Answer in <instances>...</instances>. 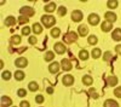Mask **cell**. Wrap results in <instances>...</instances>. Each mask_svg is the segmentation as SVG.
<instances>
[{
	"label": "cell",
	"instance_id": "cell-12",
	"mask_svg": "<svg viewBox=\"0 0 121 107\" xmlns=\"http://www.w3.org/2000/svg\"><path fill=\"white\" fill-rule=\"evenodd\" d=\"M78 31L81 37H84L87 35L89 32L88 26L85 24H81L78 26Z\"/></svg>",
	"mask_w": 121,
	"mask_h": 107
},
{
	"label": "cell",
	"instance_id": "cell-8",
	"mask_svg": "<svg viewBox=\"0 0 121 107\" xmlns=\"http://www.w3.org/2000/svg\"><path fill=\"white\" fill-rule=\"evenodd\" d=\"M104 17L107 21L112 23L115 22L117 19V15L112 12H106L105 14Z\"/></svg>",
	"mask_w": 121,
	"mask_h": 107
},
{
	"label": "cell",
	"instance_id": "cell-34",
	"mask_svg": "<svg viewBox=\"0 0 121 107\" xmlns=\"http://www.w3.org/2000/svg\"><path fill=\"white\" fill-rule=\"evenodd\" d=\"M113 93L117 98H121V86H119L114 89Z\"/></svg>",
	"mask_w": 121,
	"mask_h": 107
},
{
	"label": "cell",
	"instance_id": "cell-28",
	"mask_svg": "<svg viewBox=\"0 0 121 107\" xmlns=\"http://www.w3.org/2000/svg\"><path fill=\"white\" fill-rule=\"evenodd\" d=\"M11 42L14 45H18L21 41V37L18 35H14L10 38Z\"/></svg>",
	"mask_w": 121,
	"mask_h": 107
},
{
	"label": "cell",
	"instance_id": "cell-2",
	"mask_svg": "<svg viewBox=\"0 0 121 107\" xmlns=\"http://www.w3.org/2000/svg\"><path fill=\"white\" fill-rule=\"evenodd\" d=\"M78 38L77 34L74 31H71L65 34L63 40L67 44H71L74 42Z\"/></svg>",
	"mask_w": 121,
	"mask_h": 107
},
{
	"label": "cell",
	"instance_id": "cell-35",
	"mask_svg": "<svg viewBox=\"0 0 121 107\" xmlns=\"http://www.w3.org/2000/svg\"><path fill=\"white\" fill-rule=\"evenodd\" d=\"M26 90L25 89H23V88H21L18 90V91H17V94L18 96L21 98L24 97L26 96Z\"/></svg>",
	"mask_w": 121,
	"mask_h": 107
},
{
	"label": "cell",
	"instance_id": "cell-15",
	"mask_svg": "<svg viewBox=\"0 0 121 107\" xmlns=\"http://www.w3.org/2000/svg\"><path fill=\"white\" fill-rule=\"evenodd\" d=\"M107 82L108 86L114 87L118 84V79L116 76H108L107 78Z\"/></svg>",
	"mask_w": 121,
	"mask_h": 107
},
{
	"label": "cell",
	"instance_id": "cell-7",
	"mask_svg": "<svg viewBox=\"0 0 121 107\" xmlns=\"http://www.w3.org/2000/svg\"><path fill=\"white\" fill-rule=\"evenodd\" d=\"M28 62L27 60L24 57H21L15 60V64L16 67L18 68H25L27 65Z\"/></svg>",
	"mask_w": 121,
	"mask_h": 107
},
{
	"label": "cell",
	"instance_id": "cell-29",
	"mask_svg": "<svg viewBox=\"0 0 121 107\" xmlns=\"http://www.w3.org/2000/svg\"><path fill=\"white\" fill-rule=\"evenodd\" d=\"M60 29L58 28L55 27L52 28L51 31V35L54 37H59L60 33Z\"/></svg>",
	"mask_w": 121,
	"mask_h": 107
},
{
	"label": "cell",
	"instance_id": "cell-14",
	"mask_svg": "<svg viewBox=\"0 0 121 107\" xmlns=\"http://www.w3.org/2000/svg\"><path fill=\"white\" fill-rule=\"evenodd\" d=\"M113 27V24L106 20L103 21L101 25V29L105 32H109L112 29Z\"/></svg>",
	"mask_w": 121,
	"mask_h": 107
},
{
	"label": "cell",
	"instance_id": "cell-44",
	"mask_svg": "<svg viewBox=\"0 0 121 107\" xmlns=\"http://www.w3.org/2000/svg\"></svg>",
	"mask_w": 121,
	"mask_h": 107
},
{
	"label": "cell",
	"instance_id": "cell-30",
	"mask_svg": "<svg viewBox=\"0 0 121 107\" xmlns=\"http://www.w3.org/2000/svg\"><path fill=\"white\" fill-rule=\"evenodd\" d=\"M87 41L90 45H94L97 43L98 42V39L95 36L91 35L88 37Z\"/></svg>",
	"mask_w": 121,
	"mask_h": 107
},
{
	"label": "cell",
	"instance_id": "cell-20",
	"mask_svg": "<svg viewBox=\"0 0 121 107\" xmlns=\"http://www.w3.org/2000/svg\"><path fill=\"white\" fill-rule=\"evenodd\" d=\"M56 8V4L53 2H52L44 6V10L48 12H52L55 11Z\"/></svg>",
	"mask_w": 121,
	"mask_h": 107
},
{
	"label": "cell",
	"instance_id": "cell-11",
	"mask_svg": "<svg viewBox=\"0 0 121 107\" xmlns=\"http://www.w3.org/2000/svg\"><path fill=\"white\" fill-rule=\"evenodd\" d=\"M60 64L56 61L53 62L49 66L48 69L50 73L56 74L60 70Z\"/></svg>",
	"mask_w": 121,
	"mask_h": 107
},
{
	"label": "cell",
	"instance_id": "cell-41",
	"mask_svg": "<svg viewBox=\"0 0 121 107\" xmlns=\"http://www.w3.org/2000/svg\"><path fill=\"white\" fill-rule=\"evenodd\" d=\"M115 51L117 53L121 55V45H116L115 48Z\"/></svg>",
	"mask_w": 121,
	"mask_h": 107
},
{
	"label": "cell",
	"instance_id": "cell-33",
	"mask_svg": "<svg viewBox=\"0 0 121 107\" xmlns=\"http://www.w3.org/2000/svg\"><path fill=\"white\" fill-rule=\"evenodd\" d=\"M2 77L4 80H9L11 77V73L8 70L4 71L2 74Z\"/></svg>",
	"mask_w": 121,
	"mask_h": 107
},
{
	"label": "cell",
	"instance_id": "cell-5",
	"mask_svg": "<svg viewBox=\"0 0 121 107\" xmlns=\"http://www.w3.org/2000/svg\"><path fill=\"white\" fill-rule=\"evenodd\" d=\"M74 82V77L70 74L65 75L62 78V82L65 86H71L73 84Z\"/></svg>",
	"mask_w": 121,
	"mask_h": 107
},
{
	"label": "cell",
	"instance_id": "cell-21",
	"mask_svg": "<svg viewBox=\"0 0 121 107\" xmlns=\"http://www.w3.org/2000/svg\"><path fill=\"white\" fill-rule=\"evenodd\" d=\"M25 75L23 71L20 70H18L15 71L14 74V77L16 80L18 81H21L24 78Z\"/></svg>",
	"mask_w": 121,
	"mask_h": 107
},
{
	"label": "cell",
	"instance_id": "cell-1",
	"mask_svg": "<svg viewBox=\"0 0 121 107\" xmlns=\"http://www.w3.org/2000/svg\"><path fill=\"white\" fill-rule=\"evenodd\" d=\"M41 21L44 26L47 28H50L55 24L56 22L55 17L52 15H44L41 18Z\"/></svg>",
	"mask_w": 121,
	"mask_h": 107
},
{
	"label": "cell",
	"instance_id": "cell-3",
	"mask_svg": "<svg viewBox=\"0 0 121 107\" xmlns=\"http://www.w3.org/2000/svg\"><path fill=\"white\" fill-rule=\"evenodd\" d=\"M35 10L32 7L28 6H24L22 7L20 10V13L23 15L26 16H32L34 14Z\"/></svg>",
	"mask_w": 121,
	"mask_h": 107
},
{
	"label": "cell",
	"instance_id": "cell-9",
	"mask_svg": "<svg viewBox=\"0 0 121 107\" xmlns=\"http://www.w3.org/2000/svg\"><path fill=\"white\" fill-rule=\"evenodd\" d=\"M62 69L64 71H69L71 70L73 65L71 62L68 59L64 58L61 61Z\"/></svg>",
	"mask_w": 121,
	"mask_h": 107
},
{
	"label": "cell",
	"instance_id": "cell-39",
	"mask_svg": "<svg viewBox=\"0 0 121 107\" xmlns=\"http://www.w3.org/2000/svg\"><path fill=\"white\" fill-rule=\"evenodd\" d=\"M28 41L31 45H34L37 41V39L34 36H31L28 38Z\"/></svg>",
	"mask_w": 121,
	"mask_h": 107
},
{
	"label": "cell",
	"instance_id": "cell-32",
	"mask_svg": "<svg viewBox=\"0 0 121 107\" xmlns=\"http://www.w3.org/2000/svg\"><path fill=\"white\" fill-rule=\"evenodd\" d=\"M18 21L20 24H23L26 23L29 21V19L27 16L24 15H21L19 16L18 18Z\"/></svg>",
	"mask_w": 121,
	"mask_h": 107
},
{
	"label": "cell",
	"instance_id": "cell-6",
	"mask_svg": "<svg viewBox=\"0 0 121 107\" xmlns=\"http://www.w3.org/2000/svg\"><path fill=\"white\" fill-rule=\"evenodd\" d=\"M72 19L75 22H79L83 17L82 13L80 10H76L72 12L71 15Z\"/></svg>",
	"mask_w": 121,
	"mask_h": 107
},
{
	"label": "cell",
	"instance_id": "cell-4",
	"mask_svg": "<svg viewBox=\"0 0 121 107\" xmlns=\"http://www.w3.org/2000/svg\"><path fill=\"white\" fill-rule=\"evenodd\" d=\"M88 22L92 25H96L100 22V18L99 16L95 14L92 13L89 15L87 18Z\"/></svg>",
	"mask_w": 121,
	"mask_h": 107
},
{
	"label": "cell",
	"instance_id": "cell-23",
	"mask_svg": "<svg viewBox=\"0 0 121 107\" xmlns=\"http://www.w3.org/2000/svg\"><path fill=\"white\" fill-rule=\"evenodd\" d=\"M28 88L29 90L32 92H35L39 89V86L37 83L34 81L30 82L28 84Z\"/></svg>",
	"mask_w": 121,
	"mask_h": 107
},
{
	"label": "cell",
	"instance_id": "cell-36",
	"mask_svg": "<svg viewBox=\"0 0 121 107\" xmlns=\"http://www.w3.org/2000/svg\"><path fill=\"white\" fill-rule=\"evenodd\" d=\"M22 34L25 35H27L30 32V29L29 26H25L23 28L22 30Z\"/></svg>",
	"mask_w": 121,
	"mask_h": 107
},
{
	"label": "cell",
	"instance_id": "cell-37",
	"mask_svg": "<svg viewBox=\"0 0 121 107\" xmlns=\"http://www.w3.org/2000/svg\"><path fill=\"white\" fill-rule=\"evenodd\" d=\"M35 101L37 103L40 104L44 101V98L40 95H37L35 97Z\"/></svg>",
	"mask_w": 121,
	"mask_h": 107
},
{
	"label": "cell",
	"instance_id": "cell-22",
	"mask_svg": "<svg viewBox=\"0 0 121 107\" xmlns=\"http://www.w3.org/2000/svg\"><path fill=\"white\" fill-rule=\"evenodd\" d=\"M33 30L35 33L40 34L42 31V27L39 23H36L33 25Z\"/></svg>",
	"mask_w": 121,
	"mask_h": 107
},
{
	"label": "cell",
	"instance_id": "cell-24",
	"mask_svg": "<svg viewBox=\"0 0 121 107\" xmlns=\"http://www.w3.org/2000/svg\"><path fill=\"white\" fill-rule=\"evenodd\" d=\"M102 54V51L100 49L95 48L92 51V57L94 59H98L100 58Z\"/></svg>",
	"mask_w": 121,
	"mask_h": 107
},
{
	"label": "cell",
	"instance_id": "cell-43",
	"mask_svg": "<svg viewBox=\"0 0 121 107\" xmlns=\"http://www.w3.org/2000/svg\"><path fill=\"white\" fill-rule=\"evenodd\" d=\"M16 107V106H13V107Z\"/></svg>",
	"mask_w": 121,
	"mask_h": 107
},
{
	"label": "cell",
	"instance_id": "cell-19",
	"mask_svg": "<svg viewBox=\"0 0 121 107\" xmlns=\"http://www.w3.org/2000/svg\"><path fill=\"white\" fill-rule=\"evenodd\" d=\"M16 23V19L12 16H8L5 20V24L6 25L9 26H13Z\"/></svg>",
	"mask_w": 121,
	"mask_h": 107
},
{
	"label": "cell",
	"instance_id": "cell-16",
	"mask_svg": "<svg viewBox=\"0 0 121 107\" xmlns=\"http://www.w3.org/2000/svg\"><path fill=\"white\" fill-rule=\"evenodd\" d=\"M104 107H119V104L116 100L112 99H107L104 104Z\"/></svg>",
	"mask_w": 121,
	"mask_h": 107
},
{
	"label": "cell",
	"instance_id": "cell-25",
	"mask_svg": "<svg viewBox=\"0 0 121 107\" xmlns=\"http://www.w3.org/2000/svg\"><path fill=\"white\" fill-rule=\"evenodd\" d=\"M79 58L81 59L84 61L88 59L89 57V53L87 50H82L79 53Z\"/></svg>",
	"mask_w": 121,
	"mask_h": 107
},
{
	"label": "cell",
	"instance_id": "cell-17",
	"mask_svg": "<svg viewBox=\"0 0 121 107\" xmlns=\"http://www.w3.org/2000/svg\"><path fill=\"white\" fill-rule=\"evenodd\" d=\"M12 101L9 97L3 96L1 98V104L3 107H9L12 105Z\"/></svg>",
	"mask_w": 121,
	"mask_h": 107
},
{
	"label": "cell",
	"instance_id": "cell-13",
	"mask_svg": "<svg viewBox=\"0 0 121 107\" xmlns=\"http://www.w3.org/2000/svg\"><path fill=\"white\" fill-rule=\"evenodd\" d=\"M112 37L113 40L116 41H121V29L117 28L113 31L112 33Z\"/></svg>",
	"mask_w": 121,
	"mask_h": 107
},
{
	"label": "cell",
	"instance_id": "cell-42",
	"mask_svg": "<svg viewBox=\"0 0 121 107\" xmlns=\"http://www.w3.org/2000/svg\"><path fill=\"white\" fill-rule=\"evenodd\" d=\"M47 92L48 93L51 95L53 93L54 90L52 87H48L47 88Z\"/></svg>",
	"mask_w": 121,
	"mask_h": 107
},
{
	"label": "cell",
	"instance_id": "cell-38",
	"mask_svg": "<svg viewBox=\"0 0 121 107\" xmlns=\"http://www.w3.org/2000/svg\"><path fill=\"white\" fill-rule=\"evenodd\" d=\"M112 54L110 52L107 51L104 53L103 58L104 61H108L112 58Z\"/></svg>",
	"mask_w": 121,
	"mask_h": 107
},
{
	"label": "cell",
	"instance_id": "cell-27",
	"mask_svg": "<svg viewBox=\"0 0 121 107\" xmlns=\"http://www.w3.org/2000/svg\"><path fill=\"white\" fill-rule=\"evenodd\" d=\"M118 2L117 0H110L107 1V6L108 8L110 9H115L118 7Z\"/></svg>",
	"mask_w": 121,
	"mask_h": 107
},
{
	"label": "cell",
	"instance_id": "cell-26",
	"mask_svg": "<svg viewBox=\"0 0 121 107\" xmlns=\"http://www.w3.org/2000/svg\"><path fill=\"white\" fill-rule=\"evenodd\" d=\"M55 54L52 51H48L44 54V59L47 62H50L55 58Z\"/></svg>",
	"mask_w": 121,
	"mask_h": 107
},
{
	"label": "cell",
	"instance_id": "cell-40",
	"mask_svg": "<svg viewBox=\"0 0 121 107\" xmlns=\"http://www.w3.org/2000/svg\"><path fill=\"white\" fill-rule=\"evenodd\" d=\"M20 107H30V105L28 102L26 101H22L20 104Z\"/></svg>",
	"mask_w": 121,
	"mask_h": 107
},
{
	"label": "cell",
	"instance_id": "cell-31",
	"mask_svg": "<svg viewBox=\"0 0 121 107\" xmlns=\"http://www.w3.org/2000/svg\"><path fill=\"white\" fill-rule=\"evenodd\" d=\"M58 14L60 16H63L67 13V9L66 7L63 6H60L58 8Z\"/></svg>",
	"mask_w": 121,
	"mask_h": 107
},
{
	"label": "cell",
	"instance_id": "cell-18",
	"mask_svg": "<svg viewBox=\"0 0 121 107\" xmlns=\"http://www.w3.org/2000/svg\"><path fill=\"white\" fill-rule=\"evenodd\" d=\"M82 81L84 85L86 86H89L93 83V79L92 77L89 75H85L83 77Z\"/></svg>",
	"mask_w": 121,
	"mask_h": 107
},
{
	"label": "cell",
	"instance_id": "cell-10",
	"mask_svg": "<svg viewBox=\"0 0 121 107\" xmlns=\"http://www.w3.org/2000/svg\"><path fill=\"white\" fill-rule=\"evenodd\" d=\"M54 49L56 53L60 54L64 53L66 50L65 45L61 42H56L54 46Z\"/></svg>",
	"mask_w": 121,
	"mask_h": 107
}]
</instances>
